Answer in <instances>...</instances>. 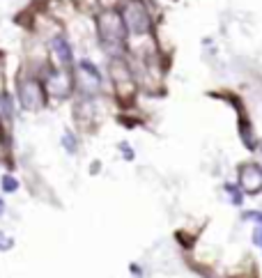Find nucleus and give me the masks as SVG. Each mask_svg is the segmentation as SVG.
I'll return each mask as SVG.
<instances>
[{
    "instance_id": "obj_1",
    "label": "nucleus",
    "mask_w": 262,
    "mask_h": 278,
    "mask_svg": "<svg viewBox=\"0 0 262 278\" xmlns=\"http://www.w3.org/2000/svg\"><path fill=\"white\" fill-rule=\"evenodd\" d=\"M95 26H97L99 44H101V49L111 55V60H113V58H124L129 35H127V28H124V23H122L120 12L113 7H106V9H101V12H97Z\"/></svg>"
},
{
    "instance_id": "obj_12",
    "label": "nucleus",
    "mask_w": 262,
    "mask_h": 278,
    "mask_svg": "<svg viewBox=\"0 0 262 278\" xmlns=\"http://www.w3.org/2000/svg\"><path fill=\"white\" fill-rule=\"evenodd\" d=\"M226 191H228V196H230V200H232V202H235V205H242V196H244V193H242V189H237L235 184H226Z\"/></svg>"
},
{
    "instance_id": "obj_6",
    "label": "nucleus",
    "mask_w": 262,
    "mask_h": 278,
    "mask_svg": "<svg viewBox=\"0 0 262 278\" xmlns=\"http://www.w3.org/2000/svg\"><path fill=\"white\" fill-rule=\"evenodd\" d=\"M44 90H46V97H53V99H67L74 92V76H71V69H58V67H51V69L44 74Z\"/></svg>"
},
{
    "instance_id": "obj_7",
    "label": "nucleus",
    "mask_w": 262,
    "mask_h": 278,
    "mask_svg": "<svg viewBox=\"0 0 262 278\" xmlns=\"http://www.w3.org/2000/svg\"><path fill=\"white\" fill-rule=\"evenodd\" d=\"M239 189L242 193L258 196L262 191V168L258 164L239 165Z\"/></svg>"
},
{
    "instance_id": "obj_14",
    "label": "nucleus",
    "mask_w": 262,
    "mask_h": 278,
    "mask_svg": "<svg viewBox=\"0 0 262 278\" xmlns=\"http://www.w3.org/2000/svg\"><path fill=\"white\" fill-rule=\"evenodd\" d=\"M2 214H5V200L0 198V216H2Z\"/></svg>"
},
{
    "instance_id": "obj_13",
    "label": "nucleus",
    "mask_w": 262,
    "mask_h": 278,
    "mask_svg": "<svg viewBox=\"0 0 262 278\" xmlns=\"http://www.w3.org/2000/svg\"><path fill=\"white\" fill-rule=\"evenodd\" d=\"M14 246V239L7 235V232H0V251L5 253V251H9Z\"/></svg>"
},
{
    "instance_id": "obj_5",
    "label": "nucleus",
    "mask_w": 262,
    "mask_h": 278,
    "mask_svg": "<svg viewBox=\"0 0 262 278\" xmlns=\"http://www.w3.org/2000/svg\"><path fill=\"white\" fill-rule=\"evenodd\" d=\"M111 79L115 85V95L120 101H131L138 92V81L136 74L131 71V65L124 58H113L111 60Z\"/></svg>"
},
{
    "instance_id": "obj_2",
    "label": "nucleus",
    "mask_w": 262,
    "mask_h": 278,
    "mask_svg": "<svg viewBox=\"0 0 262 278\" xmlns=\"http://www.w3.org/2000/svg\"><path fill=\"white\" fill-rule=\"evenodd\" d=\"M120 16H122V23L127 28V35L129 37H147L154 28V21H152V12L149 7L143 2V0H124L122 7L117 9Z\"/></svg>"
},
{
    "instance_id": "obj_3",
    "label": "nucleus",
    "mask_w": 262,
    "mask_h": 278,
    "mask_svg": "<svg viewBox=\"0 0 262 278\" xmlns=\"http://www.w3.org/2000/svg\"><path fill=\"white\" fill-rule=\"evenodd\" d=\"M16 97H18V106L28 111V113H37L46 106V90H44V83L37 74H21L16 79Z\"/></svg>"
},
{
    "instance_id": "obj_10",
    "label": "nucleus",
    "mask_w": 262,
    "mask_h": 278,
    "mask_svg": "<svg viewBox=\"0 0 262 278\" xmlns=\"http://www.w3.org/2000/svg\"><path fill=\"white\" fill-rule=\"evenodd\" d=\"M62 147H65V152H69V154H76V152H79V140H76V136H74L71 131H65V133H62Z\"/></svg>"
},
{
    "instance_id": "obj_9",
    "label": "nucleus",
    "mask_w": 262,
    "mask_h": 278,
    "mask_svg": "<svg viewBox=\"0 0 262 278\" xmlns=\"http://www.w3.org/2000/svg\"><path fill=\"white\" fill-rule=\"evenodd\" d=\"M14 113H16V106H14V99L7 90H0V122H12L14 120Z\"/></svg>"
},
{
    "instance_id": "obj_4",
    "label": "nucleus",
    "mask_w": 262,
    "mask_h": 278,
    "mask_svg": "<svg viewBox=\"0 0 262 278\" xmlns=\"http://www.w3.org/2000/svg\"><path fill=\"white\" fill-rule=\"evenodd\" d=\"M71 76H74V87L85 99H95V97H99L104 92V76H101V71L97 69L95 62L81 60L76 65V69L71 71Z\"/></svg>"
},
{
    "instance_id": "obj_15",
    "label": "nucleus",
    "mask_w": 262,
    "mask_h": 278,
    "mask_svg": "<svg viewBox=\"0 0 262 278\" xmlns=\"http://www.w3.org/2000/svg\"><path fill=\"white\" fill-rule=\"evenodd\" d=\"M260 244H262V226H260Z\"/></svg>"
},
{
    "instance_id": "obj_11",
    "label": "nucleus",
    "mask_w": 262,
    "mask_h": 278,
    "mask_svg": "<svg viewBox=\"0 0 262 278\" xmlns=\"http://www.w3.org/2000/svg\"><path fill=\"white\" fill-rule=\"evenodd\" d=\"M0 189H2L5 193L18 191V180L14 177V175H2V177H0Z\"/></svg>"
},
{
    "instance_id": "obj_8",
    "label": "nucleus",
    "mask_w": 262,
    "mask_h": 278,
    "mask_svg": "<svg viewBox=\"0 0 262 278\" xmlns=\"http://www.w3.org/2000/svg\"><path fill=\"white\" fill-rule=\"evenodd\" d=\"M51 55H53V60H55V67H58V69H71V65H74V49H71L67 35H62V33L53 35Z\"/></svg>"
}]
</instances>
